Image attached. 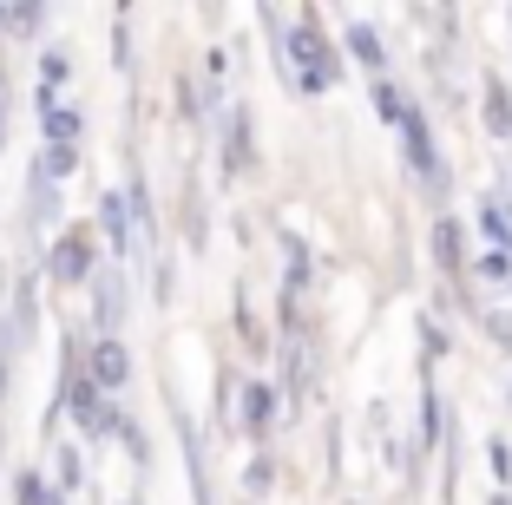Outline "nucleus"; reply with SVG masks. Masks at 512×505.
Instances as JSON below:
<instances>
[{
  "mask_svg": "<svg viewBox=\"0 0 512 505\" xmlns=\"http://www.w3.org/2000/svg\"><path fill=\"white\" fill-rule=\"evenodd\" d=\"M348 53H355L362 66H381V40L368 27H348Z\"/></svg>",
  "mask_w": 512,
  "mask_h": 505,
  "instance_id": "nucleus-13",
  "label": "nucleus"
},
{
  "mask_svg": "<svg viewBox=\"0 0 512 505\" xmlns=\"http://www.w3.org/2000/svg\"><path fill=\"white\" fill-rule=\"evenodd\" d=\"M73 414H79V433H99V440L125 427V420H119V407H112V401H99V387H86V381L73 387Z\"/></svg>",
  "mask_w": 512,
  "mask_h": 505,
  "instance_id": "nucleus-2",
  "label": "nucleus"
},
{
  "mask_svg": "<svg viewBox=\"0 0 512 505\" xmlns=\"http://www.w3.org/2000/svg\"><path fill=\"white\" fill-rule=\"evenodd\" d=\"M20 505H60V492H46L40 473H20Z\"/></svg>",
  "mask_w": 512,
  "mask_h": 505,
  "instance_id": "nucleus-16",
  "label": "nucleus"
},
{
  "mask_svg": "<svg viewBox=\"0 0 512 505\" xmlns=\"http://www.w3.org/2000/svg\"><path fill=\"white\" fill-rule=\"evenodd\" d=\"M506 263H512V230H506Z\"/></svg>",
  "mask_w": 512,
  "mask_h": 505,
  "instance_id": "nucleus-20",
  "label": "nucleus"
},
{
  "mask_svg": "<svg viewBox=\"0 0 512 505\" xmlns=\"http://www.w3.org/2000/svg\"><path fill=\"white\" fill-rule=\"evenodd\" d=\"M0 27H7V14H0Z\"/></svg>",
  "mask_w": 512,
  "mask_h": 505,
  "instance_id": "nucleus-21",
  "label": "nucleus"
},
{
  "mask_svg": "<svg viewBox=\"0 0 512 505\" xmlns=\"http://www.w3.org/2000/svg\"><path fill=\"white\" fill-rule=\"evenodd\" d=\"M60 486H79V453H60Z\"/></svg>",
  "mask_w": 512,
  "mask_h": 505,
  "instance_id": "nucleus-19",
  "label": "nucleus"
},
{
  "mask_svg": "<svg viewBox=\"0 0 512 505\" xmlns=\"http://www.w3.org/2000/svg\"><path fill=\"white\" fill-rule=\"evenodd\" d=\"M99 217H106V237L119 256H132V230H125V197H99Z\"/></svg>",
  "mask_w": 512,
  "mask_h": 505,
  "instance_id": "nucleus-8",
  "label": "nucleus"
},
{
  "mask_svg": "<svg viewBox=\"0 0 512 505\" xmlns=\"http://www.w3.org/2000/svg\"><path fill=\"white\" fill-rule=\"evenodd\" d=\"M486 125H493L499 138H512V92L506 86H486Z\"/></svg>",
  "mask_w": 512,
  "mask_h": 505,
  "instance_id": "nucleus-9",
  "label": "nucleus"
},
{
  "mask_svg": "<svg viewBox=\"0 0 512 505\" xmlns=\"http://www.w3.org/2000/svg\"><path fill=\"white\" fill-rule=\"evenodd\" d=\"M401 138H407V164L421 171V184H440V158H434V138H427V119L407 105V119H401Z\"/></svg>",
  "mask_w": 512,
  "mask_h": 505,
  "instance_id": "nucleus-3",
  "label": "nucleus"
},
{
  "mask_svg": "<svg viewBox=\"0 0 512 505\" xmlns=\"http://www.w3.org/2000/svg\"><path fill=\"white\" fill-rule=\"evenodd\" d=\"M7 27H20V33H33V27H40V7H14V14H7Z\"/></svg>",
  "mask_w": 512,
  "mask_h": 505,
  "instance_id": "nucleus-17",
  "label": "nucleus"
},
{
  "mask_svg": "<svg viewBox=\"0 0 512 505\" xmlns=\"http://www.w3.org/2000/svg\"><path fill=\"white\" fill-rule=\"evenodd\" d=\"M506 269H512L506 250H486V256H480V276H506Z\"/></svg>",
  "mask_w": 512,
  "mask_h": 505,
  "instance_id": "nucleus-18",
  "label": "nucleus"
},
{
  "mask_svg": "<svg viewBox=\"0 0 512 505\" xmlns=\"http://www.w3.org/2000/svg\"><path fill=\"white\" fill-rule=\"evenodd\" d=\"M86 276H92V237L73 230V237H60V250H53V283H86Z\"/></svg>",
  "mask_w": 512,
  "mask_h": 505,
  "instance_id": "nucleus-4",
  "label": "nucleus"
},
{
  "mask_svg": "<svg viewBox=\"0 0 512 505\" xmlns=\"http://www.w3.org/2000/svg\"><path fill=\"white\" fill-rule=\"evenodd\" d=\"M86 368H92V381H99V387H119L132 361H125V348H119V342H99V348L86 355Z\"/></svg>",
  "mask_w": 512,
  "mask_h": 505,
  "instance_id": "nucleus-5",
  "label": "nucleus"
},
{
  "mask_svg": "<svg viewBox=\"0 0 512 505\" xmlns=\"http://www.w3.org/2000/svg\"><path fill=\"white\" fill-rule=\"evenodd\" d=\"M250 164V125H243V112L230 119V171H243Z\"/></svg>",
  "mask_w": 512,
  "mask_h": 505,
  "instance_id": "nucleus-14",
  "label": "nucleus"
},
{
  "mask_svg": "<svg viewBox=\"0 0 512 505\" xmlns=\"http://www.w3.org/2000/svg\"><path fill=\"white\" fill-rule=\"evenodd\" d=\"M289 53H296V66H302V86H309V92H329V86H335V73H342V66H335V53H329V40H322V27H316V20H302V27H296V40H289Z\"/></svg>",
  "mask_w": 512,
  "mask_h": 505,
  "instance_id": "nucleus-1",
  "label": "nucleus"
},
{
  "mask_svg": "<svg viewBox=\"0 0 512 505\" xmlns=\"http://www.w3.org/2000/svg\"><path fill=\"white\" fill-rule=\"evenodd\" d=\"M434 250H440V269H460V223L453 217L434 223Z\"/></svg>",
  "mask_w": 512,
  "mask_h": 505,
  "instance_id": "nucleus-10",
  "label": "nucleus"
},
{
  "mask_svg": "<svg viewBox=\"0 0 512 505\" xmlns=\"http://www.w3.org/2000/svg\"><path fill=\"white\" fill-rule=\"evenodd\" d=\"M270 420H276V394L263 381H250V387H243V427H250V433H270Z\"/></svg>",
  "mask_w": 512,
  "mask_h": 505,
  "instance_id": "nucleus-6",
  "label": "nucleus"
},
{
  "mask_svg": "<svg viewBox=\"0 0 512 505\" xmlns=\"http://www.w3.org/2000/svg\"><path fill=\"white\" fill-rule=\"evenodd\" d=\"M40 125H46L53 145H73L79 138V112H66V105H53V99H40Z\"/></svg>",
  "mask_w": 512,
  "mask_h": 505,
  "instance_id": "nucleus-7",
  "label": "nucleus"
},
{
  "mask_svg": "<svg viewBox=\"0 0 512 505\" xmlns=\"http://www.w3.org/2000/svg\"><path fill=\"white\" fill-rule=\"evenodd\" d=\"M92 296H99V322H106V328L125 315V309H119V302H125V296H119V276H99V283H92Z\"/></svg>",
  "mask_w": 512,
  "mask_h": 505,
  "instance_id": "nucleus-11",
  "label": "nucleus"
},
{
  "mask_svg": "<svg viewBox=\"0 0 512 505\" xmlns=\"http://www.w3.org/2000/svg\"><path fill=\"white\" fill-rule=\"evenodd\" d=\"M375 112H381V119H394V125L407 119V105H401V92H394L388 79H381V86H375Z\"/></svg>",
  "mask_w": 512,
  "mask_h": 505,
  "instance_id": "nucleus-15",
  "label": "nucleus"
},
{
  "mask_svg": "<svg viewBox=\"0 0 512 505\" xmlns=\"http://www.w3.org/2000/svg\"><path fill=\"white\" fill-rule=\"evenodd\" d=\"M73 164H79V151H73V145H46V158H40V178H66Z\"/></svg>",
  "mask_w": 512,
  "mask_h": 505,
  "instance_id": "nucleus-12",
  "label": "nucleus"
}]
</instances>
